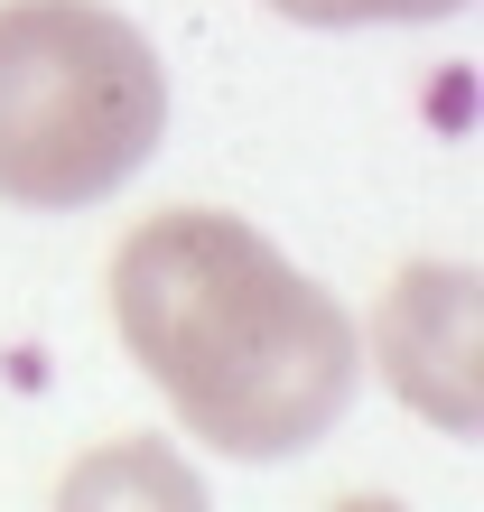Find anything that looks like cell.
Here are the masks:
<instances>
[{"label": "cell", "mask_w": 484, "mask_h": 512, "mask_svg": "<svg viewBox=\"0 0 484 512\" xmlns=\"http://www.w3.org/2000/svg\"><path fill=\"white\" fill-rule=\"evenodd\" d=\"M298 28H410V19H457L466 0H270Z\"/></svg>", "instance_id": "277c9868"}, {"label": "cell", "mask_w": 484, "mask_h": 512, "mask_svg": "<svg viewBox=\"0 0 484 512\" xmlns=\"http://www.w3.org/2000/svg\"><path fill=\"white\" fill-rule=\"evenodd\" d=\"M373 345H382V373L391 391L438 419L447 438H466L484 401H475V373H484V345H475V270L457 261H419L382 289V317H373Z\"/></svg>", "instance_id": "3957f363"}, {"label": "cell", "mask_w": 484, "mask_h": 512, "mask_svg": "<svg viewBox=\"0 0 484 512\" xmlns=\"http://www.w3.org/2000/svg\"><path fill=\"white\" fill-rule=\"evenodd\" d=\"M121 354L159 382L187 438L224 457H298L345 419L363 354L336 289H317L261 224L224 205H159L112 243Z\"/></svg>", "instance_id": "6da1fadb"}, {"label": "cell", "mask_w": 484, "mask_h": 512, "mask_svg": "<svg viewBox=\"0 0 484 512\" xmlns=\"http://www.w3.org/2000/svg\"><path fill=\"white\" fill-rule=\"evenodd\" d=\"M168 131V75L112 0H0V205L84 215Z\"/></svg>", "instance_id": "7a4b0ae2"}]
</instances>
